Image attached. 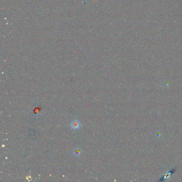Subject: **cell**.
Segmentation results:
<instances>
[{
	"label": "cell",
	"mask_w": 182,
	"mask_h": 182,
	"mask_svg": "<svg viewBox=\"0 0 182 182\" xmlns=\"http://www.w3.org/2000/svg\"><path fill=\"white\" fill-rule=\"evenodd\" d=\"M71 127L73 128V129L77 130V129H79V128H80L81 123H80V122L78 120H75L71 122Z\"/></svg>",
	"instance_id": "6da1fadb"
},
{
	"label": "cell",
	"mask_w": 182,
	"mask_h": 182,
	"mask_svg": "<svg viewBox=\"0 0 182 182\" xmlns=\"http://www.w3.org/2000/svg\"><path fill=\"white\" fill-rule=\"evenodd\" d=\"M73 153L75 156H76L77 157H80L82 154V150L80 148L77 147L74 148Z\"/></svg>",
	"instance_id": "7a4b0ae2"
}]
</instances>
